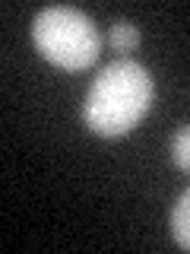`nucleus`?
Instances as JSON below:
<instances>
[{"label": "nucleus", "mask_w": 190, "mask_h": 254, "mask_svg": "<svg viewBox=\"0 0 190 254\" xmlns=\"http://www.w3.org/2000/svg\"><path fill=\"white\" fill-rule=\"evenodd\" d=\"M155 83L140 61L121 58L98 70L83 102V121L98 137H124L152 108Z\"/></svg>", "instance_id": "nucleus-1"}, {"label": "nucleus", "mask_w": 190, "mask_h": 254, "mask_svg": "<svg viewBox=\"0 0 190 254\" xmlns=\"http://www.w3.org/2000/svg\"><path fill=\"white\" fill-rule=\"evenodd\" d=\"M32 42L38 54L60 70H89L101 54L95 22L76 6H48L32 19Z\"/></svg>", "instance_id": "nucleus-2"}, {"label": "nucleus", "mask_w": 190, "mask_h": 254, "mask_svg": "<svg viewBox=\"0 0 190 254\" xmlns=\"http://www.w3.org/2000/svg\"><path fill=\"white\" fill-rule=\"evenodd\" d=\"M171 235L184 251H190V188L178 197L171 210Z\"/></svg>", "instance_id": "nucleus-3"}, {"label": "nucleus", "mask_w": 190, "mask_h": 254, "mask_svg": "<svg viewBox=\"0 0 190 254\" xmlns=\"http://www.w3.org/2000/svg\"><path fill=\"white\" fill-rule=\"evenodd\" d=\"M108 42H111L114 51H133V48L140 45V29L127 19H117L108 32Z\"/></svg>", "instance_id": "nucleus-4"}, {"label": "nucleus", "mask_w": 190, "mask_h": 254, "mask_svg": "<svg viewBox=\"0 0 190 254\" xmlns=\"http://www.w3.org/2000/svg\"><path fill=\"white\" fill-rule=\"evenodd\" d=\"M168 153H171V162L178 165L181 172L190 175V124H184V127L174 130V137L168 143Z\"/></svg>", "instance_id": "nucleus-5"}]
</instances>
